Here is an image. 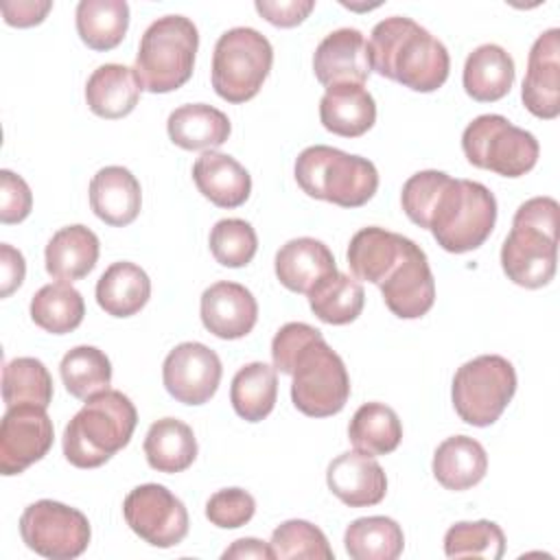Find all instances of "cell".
Returning a JSON list of instances; mask_svg holds the SVG:
<instances>
[{
	"mask_svg": "<svg viewBox=\"0 0 560 560\" xmlns=\"http://www.w3.org/2000/svg\"><path fill=\"white\" fill-rule=\"evenodd\" d=\"M370 63L385 79L413 92H435L451 70L446 46L427 28L405 15L381 20L368 42Z\"/></svg>",
	"mask_w": 560,
	"mask_h": 560,
	"instance_id": "1",
	"label": "cell"
},
{
	"mask_svg": "<svg viewBox=\"0 0 560 560\" xmlns=\"http://www.w3.org/2000/svg\"><path fill=\"white\" fill-rule=\"evenodd\" d=\"M558 212L553 197H532L518 206L512 230L501 245L505 276L525 289H540L556 273Z\"/></svg>",
	"mask_w": 560,
	"mask_h": 560,
	"instance_id": "2",
	"label": "cell"
},
{
	"mask_svg": "<svg viewBox=\"0 0 560 560\" xmlns=\"http://www.w3.org/2000/svg\"><path fill=\"white\" fill-rule=\"evenodd\" d=\"M138 424L129 396L105 389L85 400L63 431V455L77 468H98L125 448Z\"/></svg>",
	"mask_w": 560,
	"mask_h": 560,
	"instance_id": "3",
	"label": "cell"
},
{
	"mask_svg": "<svg viewBox=\"0 0 560 560\" xmlns=\"http://www.w3.org/2000/svg\"><path fill=\"white\" fill-rule=\"evenodd\" d=\"M293 173L308 197L341 208L365 206L378 188V171L368 158L326 144L306 147L295 158Z\"/></svg>",
	"mask_w": 560,
	"mask_h": 560,
	"instance_id": "4",
	"label": "cell"
},
{
	"mask_svg": "<svg viewBox=\"0 0 560 560\" xmlns=\"http://www.w3.org/2000/svg\"><path fill=\"white\" fill-rule=\"evenodd\" d=\"M497 221V199L479 182L448 179L438 192L429 212L427 230L438 245L451 254H464L481 247L492 234Z\"/></svg>",
	"mask_w": 560,
	"mask_h": 560,
	"instance_id": "5",
	"label": "cell"
},
{
	"mask_svg": "<svg viewBox=\"0 0 560 560\" xmlns=\"http://www.w3.org/2000/svg\"><path fill=\"white\" fill-rule=\"evenodd\" d=\"M199 33L186 15H164L147 26L142 33L136 74L142 90L166 94L182 88L195 68Z\"/></svg>",
	"mask_w": 560,
	"mask_h": 560,
	"instance_id": "6",
	"label": "cell"
},
{
	"mask_svg": "<svg viewBox=\"0 0 560 560\" xmlns=\"http://www.w3.org/2000/svg\"><path fill=\"white\" fill-rule=\"evenodd\" d=\"M273 63L269 39L249 26L225 31L212 52V88L228 103L254 98Z\"/></svg>",
	"mask_w": 560,
	"mask_h": 560,
	"instance_id": "7",
	"label": "cell"
},
{
	"mask_svg": "<svg viewBox=\"0 0 560 560\" xmlns=\"http://www.w3.org/2000/svg\"><path fill=\"white\" fill-rule=\"evenodd\" d=\"M466 160L503 177H521L538 162V140L534 133L512 125L501 114H481L462 133Z\"/></svg>",
	"mask_w": 560,
	"mask_h": 560,
	"instance_id": "8",
	"label": "cell"
},
{
	"mask_svg": "<svg viewBox=\"0 0 560 560\" xmlns=\"http://www.w3.org/2000/svg\"><path fill=\"white\" fill-rule=\"evenodd\" d=\"M514 392V365L501 354H481L457 368L451 398L457 416L466 424L488 427L499 420Z\"/></svg>",
	"mask_w": 560,
	"mask_h": 560,
	"instance_id": "9",
	"label": "cell"
},
{
	"mask_svg": "<svg viewBox=\"0 0 560 560\" xmlns=\"http://www.w3.org/2000/svg\"><path fill=\"white\" fill-rule=\"evenodd\" d=\"M291 400L311 418L339 413L350 396V376L341 357L326 343L324 335L313 339L293 363Z\"/></svg>",
	"mask_w": 560,
	"mask_h": 560,
	"instance_id": "10",
	"label": "cell"
},
{
	"mask_svg": "<svg viewBox=\"0 0 560 560\" xmlns=\"http://www.w3.org/2000/svg\"><path fill=\"white\" fill-rule=\"evenodd\" d=\"M20 534L35 553L50 560H72L88 549L92 529L81 510L52 499H39L24 508Z\"/></svg>",
	"mask_w": 560,
	"mask_h": 560,
	"instance_id": "11",
	"label": "cell"
},
{
	"mask_svg": "<svg viewBox=\"0 0 560 560\" xmlns=\"http://www.w3.org/2000/svg\"><path fill=\"white\" fill-rule=\"evenodd\" d=\"M127 525L144 542L168 549L179 545L188 534L186 505L162 483H142L122 501Z\"/></svg>",
	"mask_w": 560,
	"mask_h": 560,
	"instance_id": "12",
	"label": "cell"
},
{
	"mask_svg": "<svg viewBox=\"0 0 560 560\" xmlns=\"http://www.w3.org/2000/svg\"><path fill=\"white\" fill-rule=\"evenodd\" d=\"M55 429L44 407H7L0 422V472L4 477L24 472L52 446Z\"/></svg>",
	"mask_w": 560,
	"mask_h": 560,
	"instance_id": "13",
	"label": "cell"
},
{
	"mask_svg": "<svg viewBox=\"0 0 560 560\" xmlns=\"http://www.w3.org/2000/svg\"><path fill=\"white\" fill-rule=\"evenodd\" d=\"M219 354L199 341H184L175 346L162 365V381L166 392L184 405L208 402L221 383Z\"/></svg>",
	"mask_w": 560,
	"mask_h": 560,
	"instance_id": "14",
	"label": "cell"
},
{
	"mask_svg": "<svg viewBox=\"0 0 560 560\" xmlns=\"http://www.w3.org/2000/svg\"><path fill=\"white\" fill-rule=\"evenodd\" d=\"M378 289L385 306L400 319H418L431 311L435 302V280L420 245H409L402 260Z\"/></svg>",
	"mask_w": 560,
	"mask_h": 560,
	"instance_id": "15",
	"label": "cell"
},
{
	"mask_svg": "<svg viewBox=\"0 0 560 560\" xmlns=\"http://www.w3.org/2000/svg\"><path fill=\"white\" fill-rule=\"evenodd\" d=\"M521 98L536 118L560 114V28H547L532 44Z\"/></svg>",
	"mask_w": 560,
	"mask_h": 560,
	"instance_id": "16",
	"label": "cell"
},
{
	"mask_svg": "<svg viewBox=\"0 0 560 560\" xmlns=\"http://www.w3.org/2000/svg\"><path fill=\"white\" fill-rule=\"evenodd\" d=\"M313 70L322 85H363L372 72L370 50L359 28H337L315 48Z\"/></svg>",
	"mask_w": 560,
	"mask_h": 560,
	"instance_id": "17",
	"label": "cell"
},
{
	"mask_svg": "<svg viewBox=\"0 0 560 560\" xmlns=\"http://www.w3.org/2000/svg\"><path fill=\"white\" fill-rule=\"evenodd\" d=\"M201 322L219 339H241L256 326L258 302L238 282H214L201 293Z\"/></svg>",
	"mask_w": 560,
	"mask_h": 560,
	"instance_id": "18",
	"label": "cell"
},
{
	"mask_svg": "<svg viewBox=\"0 0 560 560\" xmlns=\"http://www.w3.org/2000/svg\"><path fill=\"white\" fill-rule=\"evenodd\" d=\"M330 492L350 508H370L385 499L387 477L383 466L368 453L348 451L337 455L326 470Z\"/></svg>",
	"mask_w": 560,
	"mask_h": 560,
	"instance_id": "19",
	"label": "cell"
},
{
	"mask_svg": "<svg viewBox=\"0 0 560 560\" xmlns=\"http://www.w3.org/2000/svg\"><path fill=\"white\" fill-rule=\"evenodd\" d=\"M411 243V238L376 225L363 228L350 238L348 267L357 280L381 284L402 260Z\"/></svg>",
	"mask_w": 560,
	"mask_h": 560,
	"instance_id": "20",
	"label": "cell"
},
{
	"mask_svg": "<svg viewBox=\"0 0 560 560\" xmlns=\"http://www.w3.org/2000/svg\"><path fill=\"white\" fill-rule=\"evenodd\" d=\"M273 265L282 287L295 293H306V295L324 278L337 273L335 256L328 249V245L311 236L287 241L278 249Z\"/></svg>",
	"mask_w": 560,
	"mask_h": 560,
	"instance_id": "21",
	"label": "cell"
},
{
	"mask_svg": "<svg viewBox=\"0 0 560 560\" xmlns=\"http://www.w3.org/2000/svg\"><path fill=\"white\" fill-rule=\"evenodd\" d=\"M90 206L107 225L125 228L140 214V182L125 166H105L90 182Z\"/></svg>",
	"mask_w": 560,
	"mask_h": 560,
	"instance_id": "22",
	"label": "cell"
},
{
	"mask_svg": "<svg viewBox=\"0 0 560 560\" xmlns=\"http://www.w3.org/2000/svg\"><path fill=\"white\" fill-rule=\"evenodd\" d=\"M199 192L219 208H238L249 199L252 177L247 168L228 153L203 151L192 164Z\"/></svg>",
	"mask_w": 560,
	"mask_h": 560,
	"instance_id": "23",
	"label": "cell"
},
{
	"mask_svg": "<svg viewBox=\"0 0 560 560\" xmlns=\"http://www.w3.org/2000/svg\"><path fill=\"white\" fill-rule=\"evenodd\" d=\"M140 79L133 68L122 63L98 66L85 83V101L92 114L116 120L133 112L140 101Z\"/></svg>",
	"mask_w": 560,
	"mask_h": 560,
	"instance_id": "24",
	"label": "cell"
},
{
	"mask_svg": "<svg viewBox=\"0 0 560 560\" xmlns=\"http://www.w3.org/2000/svg\"><path fill=\"white\" fill-rule=\"evenodd\" d=\"M319 120L330 133L359 138L374 127L376 103L363 85H332L319 101Z\"/></svg>",
	"mask_w": 560,
	"mask_h": 560,
	"instance_id": "25",
	"label": "cell"
},
{
	"mask_svg": "<svg viewBox=\"0 0 560 560\" xmlns=\"http://www.w3.org/2000/svg\"><path fill=\"white\" fill-rule=\"evenodd\" d=\"M98 236L85 225H66L57 230L44 252L46 271L59 282L85 278L98 260Z\"/></svg>",
	"mask_w": 560,
	"mask_h": 560,
	"instance_id": "26",
	"label": "cell"
},
{
	"mask_svg": "<svg viewBox=\"0 0 560 560\" xmlns=\"http://www.w3.org/2000/svg\"><path fill=\"white\" fill-rule=\"evenodd\" d=\"M166 131L168 138L186 151H212L230 138L232 125L221 109L206 103H188L171 112Z\"/></svg>",
	"mask_w": 560,
	"mask_h": 560,
	"instance_id": "27",
	"label": "cell"
},
{
	"mask_svg": "<svg viewBox=\"0 0 560 560\" xmlns=\"http://www.w3.org/2000/svg\"><path fill=\"white\" fill-rule=\"evenodd\" d=\"M433 477L446 490H468L477 486L488 470L486 448L468 435H451L433 453Z\"/></svg>",
	"mask_w": 560,
	"mask_h": 560,
	"instance_id": "28",
	"label": "cell"
},
{
	"mask_svg": "<svg viewBox=\"0 0 560 560\" xmlns=\"http://www.w3.org/2000/svg\"><path fill=\"white\" fill-rule=\"evenodd\" d=\"M464 90L479 103L503 98L514 83V59L499 44L477 46L464 63Z\"/></svg>",
	"mask_w": 560,
	"mask_h": 560,
	"instance_id": "29",
	"label": "cell"
},
{
	"mask_svg": "<svg viewBox=\"0 0 560 560\" xmlns=\"http://www.w3.org/2000/svg\"><path fill=\"white\" fill-rule=\"evenodd\" d=\"M151 298V280L142 267L129 260L109 265L96 282V302L112 317H131Z\"/></svg>",
	"mask_w": 560,
	"mask_h": 560,
	"instance_id": "30",
	"label": "cell"
},
{
	"mask_svg": "<svg viewBox=\"0 0 560 560\" xmlns=\"http://www.w3.org/2000/svg\"><path fill=\"white\" fill-rule=\"evenodd\" d=\"M144 455L158 472H182L197 457V440L192 429L177 418L155 420L144 438Z\"/></svg>",
	"mask_w": 560,
	"mask_h": 560,
	"instance_id": "31",
	"label": "cell"
},
{
	"mask_svg": "<svg viewBox=\"0 0 560 560\" xmlns=\"http://www.w3.org/2000/svg\"><path fill=\"white\" fill-rule=\"evenodd\" d=\"M74 20L77 33L88 48L112 50L129 28V4L125 0H81Z\"/></svg>",
	"mask_w": 560,
	"mask_h": 560,
	"instance_id": "32",
	"label": "cell"
},
{
	"mask_svg": "<svg viewBox=\"0 0 560 560\" xmlns=\"http://www.w3.org/2000/svg\"><path fill=\"white\" fill-rule=\"evenodd\" d=\"M276 396H278L276 368L262 361L243 365L232 378V387H230L232 407L247 422L265 420L276 405Z\"/></svg>",
	"mask_w": 560,
	"mask_h": 560,
	"instance_id": "33",
	"label": "cell"
},
{
	"mask_svg": "<svg viewBox=\"0 0 560 560\" xmlns=\"http://www.w3.org/2000/svg\"><path fill=\"white\" fill-rule=\"evenodd\" d=\"M343 545L352 560H396L402 553L405 534L389 516H363L348 525Z\"/></svg>",
	"mask_w": 560,
	"mask_h": 560,
	"instance_id": "34",
	"label": "cell"
},
{
	"mask_svg": "<svg viewBox=\"0 0 560 560\" xmlns=\"http://www.w3.org/2000/svg\"><path fill=\"white\" fill-rule=\"evenodd\" d=\"M348 438L361 453L387 455L398 448L402 440V424L392 407L383 402H365L354 411Z\"/></svg>",
	"mask_w": 560,
	"mask_h": 560,
	"instance_id": "35",
	"label": "cell"
},
{
	"mask_svg": "<svg viewBox=\"0 0 560 560\" xmlns=\"http://www.w3.org/2000/svg\"><path fill=\"white\" fill-rule=\"evenodd\" d=\"M365 304L363 287L357 278L341 271L324 278L315 289L308 291V306L324 324L343 326L354 322Z\"/></svg>",
	"mask_w": 560,
	"mask_h": 560,
	"instance_id": "36",
	"label": "cell"
},
{
	"mask_svg": "<svg viewBox=\"0 0 560 560\" xmlns=\"http://www.w3.org/2000/svg\"><path fill=\"white\" fill-rule=\"evenodd\" d=\"M85 302L70 282L44 284L31 300V319L46 332L66 335L81 326Z\"/></svg>",
	"mask_w": 560,
	"mask_h": 560,
	"instance_id": "37",
	"label": "cell"
},
{
	"mask_svg": "<svg viewBox=\"0 0 560 560\" xmlns=\"http://www.w3.org/2000/svg\"><path fill=\"white\" fill-rule=\"evenodd\" d=\"M59 372L68 394L79 400H88L90 396L109 389L112 383V363L107 354L94 346H77L68 350Z\"/></svg>",
	"mask_w": 560,
	"mask_h": 560,
	"instance_id": "38",
	"label": "cell"
},
{
	"mask_svg": "<svg viewBox=\"0 0 560 560\" xmlns=\"http://www.w3.org/2000/svg\"><path fill=\"white\" fill-rule=\"evenodd\" d=\"M2 398L7 407L37 405L48 407L52 400V378L48 368L35 357H18L2 370Z\"/></svg>",
	"mask_w": 560,
	"mask_h": 560,
	"instance_id": "39",
	"label": "cell"
},
{
	"mask_svg": "<svg viewBox=\"0 0 560 560\" xmlns=\"http://www.w3.org/2000/svg\"><path fill=\"white\" fill-rule=\"evenodd\" d=\"M444 553L448 558L499 560L505 553V534L492 521H459L444 534Z\"/></svg>",
	"mask_w": 560,
	"mask_h": 560,
	"instance_id": "40",
	"label": "cell"
},
{
	"mask_svg": "<svg viewBox=\"0 0 560 560\" xmlns=\"http://www.w3.org/2000/svg\"><path fill=\"white\" fill-rule=\"evenodd\" d=\"M269 545L273 549V556L280 560H289V558L332 560L335 558L324 532L302 518H291L278 525L271 534Z\"/></svg>",
	"mask_w": 560,
	"mask_h": 560,
	"instance_id": "41",
	"label": "cell"
},
{
	"mask_svg": "<svg viewBox=\"0 0 560 560\" xmlns=\"http://www.w3.org/2000/svg\"><path fill=\"white\" fill-rule=\"evenodd\" d=\"M258 249L254 228L243 219H221L210 230V252L223 267H245Z\"/></svg>",
	"mask_w": 560,
	"mask_h": 560,
	"instance_id": "42",
	"label": "cell"
},
{
	"mask_svg": "<svg viewBox=\"0 0 560 560\" xmlns=\"http://www.w3.org/2000/svg\"><path fill=\"white\" fill-rule=\"evenodd\" d=\"M448 179L446 173L442 171H418L413 173L405 184H402V192H400V203L405 214L420 228L427 230L429 223V212L438 199L440 188L444 186V182Z\"/></svg>",
	"mask_w": 560,
	"mask_h": 560,
	"instance_id": "43",
	"label": "cell"
},
{
	"mask_svg": "<svg viewBox=\"0 0 560 560\" xmlns=\"http://www.w3.org/2000/svg\"><path fill=\"white\" fill-rule=\"evenodd\" d=\"M256 512L254 497L243 488H223L206 501V518L223 529H236L252 521Z\"/></svg>",
	"mask_w": 560,
	"mask_h": 560,
	"instance_id": "44",
	"label": "cell"
},
{
	"mask_svg": "<svg viewBox=\"0 0 560 560\" xmlns=\"http://www.w3.org/2000/svg\"><path fill=\"white\" fill-rule=\"evenodd\" d=\"M317 337H322V332L311 324H304V322L284 324L271 341V359H273L276 372L291 376L298 354Z\"/></svg>",
	"mask_w": 560,
	"mask_h": 560,
	"instance_id": "45",
	"label": "cell"
},
{
	"mask_svg": "<svg viewBox=\"0 0 560 560\" xmlns=\"http://www.w3.org/2000/svg\"><path fill=\"white\" fill-rule=\"evenodd\" d=\"M33 192L28 184L9 168L0 171V221L20 223L31 214Z\"/></svg>",
	"mask_w": 560,
	"mask_h": 560,
	"instance_id": "46",
	"label": "cell"
},
{
	"mask_svg": "<svg viewBox=\"0 0 560 560\" xmlns=\"http://www.w3.org/2000/svg\"><path fill=\"white\" fill-rule=\"evenodd\" d=\"M254 7L269 24L291 28L308 18L315 9V0H256Z\"/></svg>",
	"mask_w": 560,
	"mask_h": 560,
	"instance_id": "47",
	"label": "cell"
},
{
	"mask_svg": "<svg viewBox=\"0 0 560 560\" xmlns=\"http://www.w3.org/2000/svg\"><path fill=\"white\" fill-rule=\"evenodd\" d=\"M0 9H2L4 22L9 26L28 28V26H35V24L44 22L48 11L52 9V2H48V0H18V2H2Z\"/></svg>",
	"mask_w": 560,
	"mask_h": 560,
	"instance_id": "48",
	"label": "cell"
},
{
	"mask_svg": "<svg viewBox=\"0 0 560 560\" xmlns=\"http://www.w3.org/2000/svg\"><path fill=\"white\" fill-rule=\"evenodd\" d=\"M26 276V262L20 249L9 243H0V295L9 298Z\"/></svg>",
	"mask_w": 560,
	"mask_h": 560,
	"instance_id": "49",
	"label": "cell"
},
{
	"mask_svg": "<svg viewBox=\"0 0 560 560\" xmlns=\"http://www.w3.org/2000/svg\"><path fill=\"white\" fill-rule=\"evenodd\" d=\"M223 558H260V560H271L276 558L273 556V549L271 545L258 540V538H238L234 540L225 551H223Z\"/></svg>",
	"mask_w": 560,
	"mask_h": 560,
	"instance_id": "50",
	"label": "cell"
}]
</instances>
